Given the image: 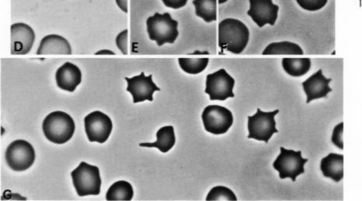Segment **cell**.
Returning a JSON list of instances; mask_svg holds the SVG:
<instances>
[{
	"label": "cell",
	"instance_id": "6da1fadb",
	"mask_svg": "<svg viewBox=\"0 0 362 201\" xmlns=\"http://www.w3.org/2000/svg\"><path fill=\"white\" fill-rule=\"evenodd\" d=\"M249 40L248 28L237 19H225L218 25V46L236 55L245 50Z\"/></svg>",
	"mask_w": 362,
	"mask_h": 201
},
{
	"label": "cell",
	"instance_id": "7a4b0ae2",
	"mask_svg": "<svg viewBox=\"0 0 362 201\" xmlns=\"http://www.w3.org/2000/svg\"><path fill=\"white\" fill-rule=\"evenodd\" d=\"M42 129L48 141L62 144L71 140L76 131V124L66 112L54 111L44 120Z\"/></svg>",
	"mask_w": 362,
	"mask_h": 201
},
{
	"label": "cell",
	"instance_id": "3957f363",
	"mask_svg": "<svg viewBox=\"0 0 362 201\" xmlns=\"http://www.w3.org/2000/svg\"><path fill=\"white\" fill-rule=\"evenodd\" d=\"M146 26L149 39L157 42L158 46L173 44L179 35L178 22L173 20L169 12H155L147 19Z\"/></svg>",
	"mask_w": 362,
	"mask_h": 201
},
{
	"label": "cell",
	"instance_id": "277c9868",
	"mask_svg": "<svg viewBox=\"0 0 362 201\" xmlns=\"http://www.w3.org/2000/svg\"><path fill=\"white\" fill-rule=\"evenodd\" d=\"M71 177L78 196H97L101 193L102 181L97 166L82 162L71 173Z\"/></svg>",
	"mask_w": 362,
	"mask_h": 201
},
{
	"label": "cell",
	"instance_id": "5b68a950",
	"mask_svg": "<svg viewBox=\"0 0 362 201\" xmlns=\"http://www.w3.org/2000/svg\"><path fill=\"white\" fill-rule=\"evenodd\" d=\"M279 111L264 112L258 108L254 116L248 117L249 140L268 143L274 134L278 133L276 128V116Z\"/></svg>",
	"mask_w": 362,
	"mask_h": 201
},
{
	"label": "cell",
	"instance_id": "8992f818",
	"mask_svg": "<svg viewBox=\"0 0 362 201\" xmlns=\"http://www.w3.org/2000/svg\"><path fill=\"white\" fill-rule=\"evenodd\" d=\"M280 153L274 161L273 167L279 173L280 179L290 178L293 182L305 173V165L309 160L303 159L301 151L280 148Z\"/></svg>",
	"mask_w": 362,
	"mask_h": 201
},
{
	"label": "cell",
	"instance_id": "52a82bcc",
	"mask_svg": "<svg viewBox=\"0 0 362 201\" xmlns=\"http://www.w3.org/2000/svg\"><path fill=\"white\" fill-rule=\"evenodd\" d=\"M6 160L12 171H27L35 161V149L32 144L25 140L12 142L6 149Z\"/></svg>",
	"mask_w": 362,
	"mask_h": 201
},
{
	"label": "cell",
	"instance_id": "ba28073f",
	"mask_svg": "<svg viewBox=\"0 0 362 201\" xmlns=\"http://www.w3.org/2000/svg\"><path fill=\"white\" fill-rule=\"evenodd\" d=\"M202 118L206 131L217 135L226 134L234 124L232 112L218 105L208 106Z\"/></svg>",
	"mask_w": 362,
	"mask_h": 201
},
{
	"label": "cell",
	"instance_id": "9c48e42d",
	"mask_svg": "<svg viewBox=\"0 0 362 201\" xmlns=\"http://www.w3.org/2000/svg\"><path fill=\"white\" fill-rule=\"evenodd\" d=\"M234 86V79L224 68H222L207 75L205 93L208 94L211 100L224 102L228 98L235 97Z\"/></svg>",
	"mask_w": 362,
	"mask_h": 201
},
{
	"label": "cell",
	"instance_id": "30bf717a",
	"mask_svg": "<svg viewBox=\"0 0 362 201\" xmlns=\"http://www.w3.org/2000/svg\"><path fill=\"white\" fill-rule=\"evenodd\" d=\"M84 125L87 137L90 142L105 143L113 130L111 119L98 111L90 113L84 118Z\"/></svg>",
	"mask_w": 362,
	"mask_h": 201
},
{
	"label": "cell",
	"instance_id": "8fae6325",
	"mask_svg": "<svg viewBox=\"0 0 362 201\" xmlns=\"http://www.w3.org/2000/svg\"><path fill=\"white\" fill-rule=\"evenodd\" d=\"M128 86L127 91L132 94L133 103L144 102L146 100L153 102V94L155 91H160V88L153 80V75L149 77L142 73L133 78H126Z\"/></svg>",
	"mask_w": 362,
	"mask_h": 201
},
{
	"label": "cell",
	"instance_id": "7c38bea8",
	"mask_svg": "<svg viewBox=\"0 0 362 201\" xmlns=\"http://www.w3.org/2000/svg\"><path fill=\"white\" fill-rule=\"evenodd\" d=\"M11 54L27 55L32 49L35 41V34L29 25L17 23L11 25Z\"/></svg>",
	"mask_w": 362,
	"mask_h": 201
},
{
	"label": "cell",
	"instance_id": "4fadbf2b",
	"mask_svg": "<svg viewBox=\"0 0 362 201\" xmlns=\"http://www.w3.org/2000/svg\"><path fill=\"white\" fill-rule=\"evenodd\" d=\"M249 10L248 16L252 18L259 28H263L266 24L274 26L276 24L279 6L274 4L272 0H249Z\"/></svg>",
	"mask_w": 362,
	"mask_h": 201
},
{
	"label": "cell",
	"instance_id": "5bb4252c",
	"mask_svg": "<svg viewBox=\"0 0 362 201\" xmlns=\"http://www.w3.org/2000/svg\"><path fill=\"white\" fill-rule=\"evenodd\" d=\"M332 79H327L323 75L322 69L316 72L311 77L303 82V87L305 93L307 94V103L309 104L315 99L325 98L328 94L332 91L330 87Z\"/></svg>",
	"mask_w": 362,
	"mask_h": 201
},
{
	"label": "cell",
	"instance_id": "9a60e30c",
	"mask_svg": "<svg viewBox=\"0 0 362 201\" xmlns=\"http://www.w3.org/2000/svg\"><path fill=\"white\" fill-rule=\"evenodd\" d=\"M56 84L61 90L74 92L82 82V72L71 62H66L55 74Z\"/></svg>",
	"mask_w": 362,
	"mask_h": 201
},
{
	"label": "cell",
	"instance_id": "2e32d148",
	"mask_svg": "<svg viewBox=\"0 0 362 201\" xmlns=\"http://www.w3.org/2000/svg\"><path fill=\"white\" fill-rule=\"evenodd\" d=\"M70 42L58 35H49L43 37L37 55H72Z\"/></svg>",
	"mask_w": 362,
	"mask_h": 201
},
{
	"label": "cell",
	"instance_id": "e0dca14e",
	"mask_svg": "<svg viewBox=\"0 0 362 201\" xmlns=\"http://www.w3.org/2000/svg\"><path fill=\"white\" fill-rule=\"evenodd\" d=\"M321 169L324 177L339 183L344 178V155L330 153L321 160Z\"/></svg>",
	"mask_w": 362,
	"mask_h": 201
},
{
	"label": "cell",
	"instance_id": "ac0fdd59",
	"mask_svg": "<svg viewBox=\"0 0 362 201\" xmlns=\"http://www.w3.org/2000/svg\"><path fill=\"white\" fill-rule=\"evenodd\" d=\"M157 142L153 143H141V147L157 148L161 153H166L176 143L175 133L173 126L161 128L157 133Z\"/></svg>",
	"mask_w": 362,
	"mask_h": 201
},
{
	"label": "cell",
	"instance_id": "d6986e66",
	"mask_svg": "<svg viewBox=\"0 0 362 201\" xmlns=\"http://www.w3.org/2000/svg\"><path fill=\"white\" fill-rule=\"evenodd\" d=\"M134 196V191L132 184L128 182L117 181L111 185L106 194L107 200H132Z\"/></svg>",
	"mask_w": 362,
	"mask_h": 201
},
{
	"label": "cell",
	"instance_id": "ffe728a7",
	"mask_svg": "<svg viewBox=\"0 0 362 201\" xmlns=\"http://www.w3.org/2000/svg\"><path fill=\"white\" fill-rule=\"evenodd\" d=\"M284 70L293 77H303L311 68L310 59H283Z\"/></svg>",
	"mask_w": 362,
	"mask_h": 201
},
{
	"label": "cell",
	"instance_id": "44dd1931",
	"mask_svg": "<svg viewBox=\"0 0 362 201\" xmlns=\"http://www.w3.org/2000/svg\"><path fill=\"white\" fill-rule=\"evenodd\" d=\"M217 0H193L196 15L206 23L217 20Z\"/></svg>",
	"mask_w": 362,
	"mask_h": 201
},
{
	"label": "cell",
	"instance_id": "7402d4cb",
	"mask_svg": "<svg viewBox=\"0 0 362 201\" xmlns=\"http://www.w3.org/2000/svg\"><path fill=\"white\" fill-rule=\"evenodd\" d=\"M301 46L290 41L274 42L270 44L263 52V55H303Z\"/></svg>",
	"mask_w": 362,
	"mask_h": 201
},
{
	"label": "cell",
	"instance_id": "603a6c76",
	"mask_svg": "<svg viewBox=\"0 0 362 201\" xmlns=\"http://www.w3.org/2000/svg\"><path fill=\"white\" fill-rule=\"evenodd\" d=\"M179 65L182 70L191 75H197L202 73L207 68L209 62V59H179Z\"/></svg>",
	"mask_w": 362,
	"mask_h": 201
},
{
	"label": "cell",
	"instance_id": "cb8c5ba5",
	"mask_svg": "<svg viewBox=\"0 0 362 201\" xmlns=\"http://www.w3.org/2000/svg\"><path fill=\"white\" fill-rule=\"evenodd\" d=\"M206 200H237L236 194L229 188L218 186L212 188Z\"/></svg>",
	"mask_w": 362,
	"mask_h": 201
},
{
	"label": "cell",
	"instance_id": "d4e9b609",
	"mask_svg": "<svg viewBox=\"0 0 362 201\" xmlns=\"http://www.w3.org/2000/svg\"><path fill=\"white\" fill-rule=\"evenodd\" d=\"M299 6L305 10L317 11L323 9L328 0H296Z\"/></svg>",
	"mask_w": 362,
	"mask_h": 201
},
{
	"label": "cell",
	"instance_id": "484cf974",
	"mask_svg": "<svg viewBox=\"0 0 362 201\" xmlns=\"http://www.w3.org/2000/svg\"><path fill=\"white\" fill-rule=\"evenodd\" d=\"M343 131H344V123L341 122L336 125L333 131L332 142L334 146L340 149H344V142H343Z\"/></svg>",
	"mask_w": 362,
	"mask_h": 201
},
{
	"label": "cell",
	"instance_id": "4316f807",
	"mask_svg": "<svg viewBox=\"0 0 362 201\" xmlns=\"http://www.w3.org/2000/svg\"><path fill=\"white\" fill-rule=\"evenodd\" d=\"M128 30H124L116 37V45L118 49L124 55H128Z\"/></svg>",
	"mask_w": 362,
	"mask_h": 201
},
{
	"label": "cell",
	"instance_id": "83f0119b",
	"mask_svg": "<svg viewBox=\"0 0 362 201\" xmlns=\"http://www.w3.org/2000/svg\"><path fill=\"white\" fill-rule=\"evenodd\" d=\"M167 8L171 9H180L186 6L189 0H162Z\"/></svg>",
	"mask_w": 362,
	"mask_h": 201
},
{
	"label": "cell",
	"instance_id": "f1b7e54d",
	"mask_svg": "<svg viewBox=\"0 0 362 201\" xmlns=\"http://www.w3.org/2000/svg\"><path fill=\"white\" fill-rule=\"evenodd\" d=\"M116 3L123 12H128V0H115Z\"/></svg>",
	"mask_w": 362,
	"mask_h": 201
},
{
	"label": "cell",
	"instance_id": "f546056e",
	"mask_svg": "<svg viewBox=\"0 0 362 201\" xmlns=\"http://www.w3.org/2000/svg\"><path fill=\"white\" fill-rule=\"evenodd\" d=\"M96 55H115V52L111 51V50H108V49H104V50H101V51H99L96 53Z\"/></svg>",
	"mask_w": 362,
	"mask_h": 201
},
{
	"label": "cell",
	"instance_id": "4dcf8cb0",
	"mask_svg": "<svg viewBox=\"0 0 362 201\" xmlns=\"http://www.w3.org/2000/svg\"><path fill=\"white\" fill-rule=\"evenodd\" d=\"M227 1L228 0H218V3L222 4V3H227Z\"/></svg>",
	"mask_w": 362,
	"mask_h": 201
}]
</instances>
